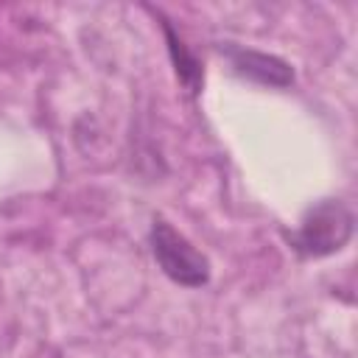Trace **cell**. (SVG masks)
Here are the masks:
<instances>
[{"mask_svg": "<svg viewBox=\"0 0 358 358\" xmlns=\"http://www.w3.org/2000/svg\"><path fill=\"white\" fill-rule=\"evenodd\" d=\"M355 229L352 210L338 199H322L305 210L296 229L288 232V243L299 257H327L341 252Z\"/></svg>", "mask_w": 358, "mask_h": 358, "instance_id": "cell-1", "label": "cell"}, {"mask_svg": "<svg viewBox=\"0 0 358 358\" xmlns=\"http://www.w3.org/2000/svg\"><path fill=\"white\" fill-rule=\"evenodd\" d=\"M151 255L162 274L185 288H201L210 280V260L182 235L176 232L165 218H154L148 232Z\"/></svg>", "mask_w": 358, "mask_h": 358, "instance_id": "cell-2", "label": "cell"}, {"mask_svg": "<svg viewBox=\"0 0 358 358\" xmlns=\"http://www.w3.org/2000/svg\"><path fill=\"white\" fill-rule=\"evenodd\" d=\"M221 53L229 59L232 73L241 76V78H246V81L277 87V90H285V87L294 84L291 64L282 62V59H277V56H268V53H260V50H252V48H238L232 42H227L221 48Z\"/></svg>", "mask_w": 358, "mask_h": 358, "instance_id": "cell-3", "label": "cell"}, {"mask_svg": "<svg viewBox=\"0 0 358 358\" xmlns=\"http://www.w3.org/2000/svg\"><path fill=\"white\" fill-rule=\"evenodd\" d=\"M165 36H168V50H171V59H173V67H176V78L182 81V87L187 92H199L201 90V81H204V70L199 64V59L187 50V45L173 34V28L165 22Z\"/></svg>", "mask_w": 358, "mask_h": 358, "instance_id": "cell-4", "label": "cell"}]
</instances>
